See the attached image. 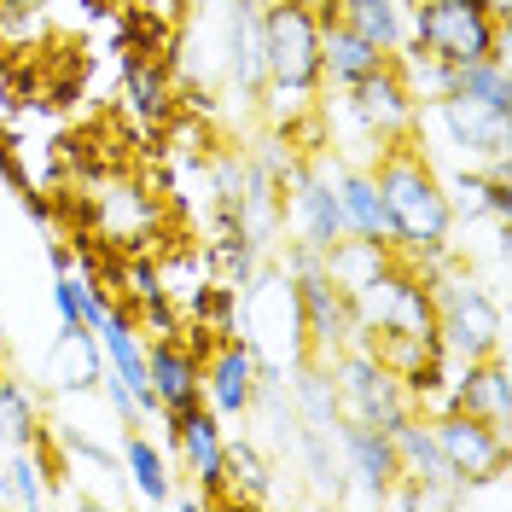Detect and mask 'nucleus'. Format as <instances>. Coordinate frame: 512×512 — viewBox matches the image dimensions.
I'll list each match as a JSON object with an SVG mask.
<instances>
[{
	"instance_id": "412c9836",
	"label": "nucleus",
	"mask_w": 512,
	"mask_h": 512,
	"mask_svg": "<svg viewBox=\"0 0 512 512\" xmlns=\"http://www.w3.org/2000/svg\"><path fill=\"white\" fill-rule=\"evenodd\" d=\"M338 18L355 35H367L384 59L408 41V0H338Z\"/></svg>"
},
{
	"instance_id": "7ed1b4c3",
	"label": "nucleus",
	"mask_w": 512,
	"mask_h": 512,
	"mask_svg": "<svg viewBox=\"0 0 512 512\" xmlns=\"http://www.w3.org/2000/svg\"><path fill=\"white\" fill-rule=\"evenodd\" d=\"M431 303H437V344L448 361H483V355H501L507 344V315H501V291L483 286L478 268H460L448 262L431 280Z\"/></svg>"
},
{
	"instance_id": "2f4dec72",
	"label": "nucleus",
	"mask_w": 512,
	"mask_h": 512,
	"mask_svg": "<svg viewBox=\"0 0 512 512\" xmlns=\"http://www.w3.org/2000/svg\"><path fill=\"white\" fill-rule=\"evenodd\" d=\"M408 6H425V0H408Z\"/></svg>"
},
{
	"instance_id": "9d476101",
	"label": "nucleus",
	"mask_w": 512,
	"mask_h": 512,
	"mask_svg": "<svg viewBox=\"0 0 512 512\" xmlns=\"http://www.w3.org/2000/svg\"><path fill=\"white\" fill-rule=\"evenodd\" d=\"M344 94H350V117L367 128V140H373V146L414 140L419 105L408 99V88H402V76H396V64H390V59H384L373 76H361L355 88H344Z\"/></svg>"
},
{
	"instance_id": "ddd939ff",
	"label": "nucleus",
	"mask_w": 512,
	"mask_h": 512,
	"mask_svg": "<svg viewBox=\"0 0 512 512\" xmlns=\"http://www.w3.org/2000/svg\"><path fill=\"white\" fill-rule=\"evenodd\" d=\"M123 105L146 134H163V123L181 111V88L169 76V59H134V53H123Z\"/></svg>"
},
{
	"instance_id": "6e6552de",
	"label": "nucleus",
	"mask_w": 512,
	"mask_h": 512,
	"mask_svg": "<svg viewBox=\"0 0 512 512\" xmlns=\"http://www.w3.org/2000/svg\"><path fill=\"white\" fill-rule=\"evenodd\" d=\"M256 384H262V361L245 338H216L210 355L198 361V396L216 419H251Z\"/></svg>"
},
{
	"instance_id": "2eb2a0df",
	"label": "nucleus",
	"mask_w": 512,
	"mask_h": 512,
	"mask_svg": "<svg viewBox=\"0 0 512 512\" xmlns=\"http://www.w3.org/2000/svg\"><path fill=\"white\" fill-rule=\"evenodd\" d=\"M448 390H454V408L489 419V425H507L512 414V384H507V361L501 355H483V361H454L448 367Z\"/></svg>"
},
{
	"instance_id": "473e14b6",
	"label": "nucleus",
	"mask_w": 512,
	"mask_h": 512,
	"mask_svg": "<svg viewBox=\"0 0 512 512\" xmlns=\"http://www.w3.org/2000/svg\"><path fill=\"white\" fill-rule=\"evenodd\" d=\"M0 332H6V320H0Z\"/></svg>"
},
{
	"instance_id": "c756f323",
	"label": "nucleus",
	"mask_w": 512,
	"mask_h": 512,
	"mask_svg": "<svg viewBox=\"0 0 512 512\" xmlns=\"http://www.w3.org/2000/svg\"><path fill=\"white\" fill-rule=\"evenodd\" d=\"M0 6H47V0H0Z\"/></svg>"
},
{
	"instance_id": "0eeeda50",
	"label": "nucleus",
	"mask_w": 512,
	"mask_h": 512,
	"mask_svg": "<svg viewBox=\"0 0 512 512\" xmlns=\"http://www.w3.org/2000/svg\"><path fill=\"white\" fill-rule=\"evenodd\" d=\"M431 431H437V448H443L448 472L460 483L507 478V425H489L466 408H448V414L431 419Z\"/></svg>"
},
{
	"instance_id": "1a4fd4ad",
	"label": "nucleus",
	"mask_w": 512,
	"mask_h": 512,
	"mask_svg": "<svg viewBox=\"0 0 512 512\" xmlns=\"http://www.w3.org/2000/svg\"><path fill=\"white\" fill-rule=\"evenodd\" d=\"M297 291V315H303V344H309V361H332L338 350H350L355 344V303L344 286H332V274L320 268V274H303V280H291Z\"/></svg>"
},
{
	"instance_id": "a211bd4d",
	"label": "nucleus",
	"mask_w": 512,
	"mask_h": 512,
	"mask_svg": "<svg viewBox=\"0 0 512 512\" xmlns=\"http://www.w3.org/2000/svg\"><path fill=\"white\" fill-rule=\"evenodd\" d=\"M117 466H123V483L134 489V501L146 507H169V489H175V472H169V454H163L146 431H123V448H117Z\"/></svg>"
},
{
	"instance_id": "9b49d317",
	"label": "nucleus",
	"mask_w": 512,
	"mask_h": 512,
	"mask_svg": "<svg viewBox=\"0 0 512 512\" xmlns=\"http://www.w3.org/2000/svg\"><path fill=\"white\" fill-rule=\"evenodd\" d=\"M338 472L355 483L350 501L384 507V489L402 478L396 448H390V431H373V425H338Z\"/></svg>"
},
{
	"instance_id": "c85d7f7f",
	"label": "nucleus",
	"mask_w": 512,
	"mask_h": 512,
	"mask_svg": "<svg viewBox=\"0 0 512 512\" xmlns=\"http://www.w3.org/2000/svg\"><path fill=\"white\" fill-rule=\"evenodd\" d=\"M478 6L495 18V24H507V18H512V0H478Z\"/></svg>"
},
{
	"instance_id": "aec40b11",
	"label": "nucleus",
	"mask_w": 512,
	"mask_h": 512,
	"mask_svg": "<svg viewBox=\"0 0 512 512\" xmlns=\"http://www.w3.org/2000/svg\"><path fill=\"white\" fill-rule=\"evenodd\" d=\"M390 448H396V466H402V478L414 483H443V489H454V472H448L443 448H437V431H431V419L425 414H408L396 431H390Z\"/></svg>"
},
{
	"instance_id": "f257e3e1",
	"label": "nucleus",
	"mask_w": 512,
	"mask_h": 512,
	"mask_svg": "<svg viewBox=\"0 0 512 512\" xmlns=\"http://www.w3.org/2000/svg\"><path fill=\"white\" fill-rule=\"evenodd\" d=\"M373 181L384 192V210H390V251L402 256L408 268H419L425 280L454 262V210H448L443 192V169L419 152L414 140H390L379 146L373 163Z\"/></svg>"
},
{
	"instance_id": "5701e85b",
	"label": "nucleus",
	"mask_w": 512,
	"mask_h": 512,
	"mask_svg": "<svg viewBox=\"0 0 512 512\" xmlns=\"http://www.w3.org/2000/svg\"><path fill=\"white\" fill-rule=\"evenodd\" d=\"M111 303L117 297L99 286L94 274H76V268H59L53 274V315H59V326H94Z\"/></svg>"
},
{
	"instance_id": "f03ea898",
	"label": "nucleus",
	"mask_w": 512,
	"mask_h": 512,
	"mask_svg": "<svg viewBox=\"0 0 512 512\" xmlns=\"http://www.w3.org/2000/svg\"><path fill=\"white\" fill-rule=\"evenodd\" d=\"M262 53H268V82L262 94L274 111V128L309 117L320 82V24L303 0H262Z\"/></svg>"
},
{
	"instance_id": "4be33fe9",
	"label": "nucleus",
	"mask_w": 512,
	"mask_h": 512,
	"mask_svg": "<svg viewBox=\"0 0 512 512\" xmlns=\"http://www.w3.org/2000/svg\"><path fill=\"white\" fill-rule=\"evenodd\" d=\"M274 478H280V466L256 437H227V489H233V501H268Z\"/></svg>"
},
{
	"instance_id": "39448f33",
	"label": "nucleus",
	"mask_w": 512,
	"mask_h": 512,
	"mask_svg": "<svg viewBox=\"0 0 512 512\" xmlns=\"http://www.w3.org/2000/svg\"><path fill=\"white\" fill-rule=\"evenodd\" d=\"M326 373H332V396H338V419L344 425H373V431H396L402 419L414 414V396H408V384L396 379L384 361L350 344V350H338L326 361Z\"/></svg>"
},
{
	"instance_id": "bb28decb",
	"label": "nucleus",
	"mask_w": 512,
	"mask_h": 512,
	"mask_svg": "<svg viewBox=\"0 0 512 512\" xmlns=\"http://www.w3.org/2000/svg\"><path fill=\"white\" fill-rule=\"evenodd\" d=\"M94 390L105 396V402H111V414H117V425H140V419H146V402H140V396H134V390H128V384L117 379V373H111V367L99 373V384H94Z\"/></svg>"
},
{
	"instance_id": "a878e982",
	"label": "nucleus",
	"mask_w": 512,
	"mask_h": 512,
	"mask_svg": "<svg viewBox=\"0 0 512 512\" xmlns=\"http://www.w3.org/2000/svg\"><path fill=\"white\" fill-rule=\"evenodd\" d=\"M0 425H6V437H12V443H35V437L47 431L35 390L24 379H12V373H0Z\"/></svg>"
},
{
	"instance_id": "423d86ee",
	"label": "nucleus",
	"mask_w": 512,
	"mask_h": 512,
	"mask_svg": "<svg viewBox=\"0 0 512 512\" xmlns=\"http://www.w3.org/2000/svg\"><path fill=\"white\" fill-rule=\"evenodd\" d=\"M163 425H169V443L181 454V472L210 495V507H239L227 489V419H216L204 402H192L181 414H163Z\"/></svg>"
},
{
	"instance_id": "4468645a",
	"label": "nucleus",
	"mask_w": 512,
	"mask_h": 512,
	"mask_svg": "<svg viewBox=\"0 0 512 512\" xmlns=\"http://www.w3.org/2000/svg\"><path fill=\"white\" fill-rule=\"evenodd\" d=\"M146 379H152V396H158V414H181L198 396V350L187 338H146Z\"/></svg>"
},
{
	"instance_id": "20e7f679",
	"label": "nucleus",
	"mask_w": 512,
	"mask_h": 512,
	"mask_svg": "<svg viewBox=\"0 0 512 512\" xmlns=\"http://www.w3.org/2000/svg\"><path fill=\"white\" fill-rule=\"evenodd\" d=\"M408 41L437 53L443 64H472V59H507L512 35L495 24L478 0H425L408 6Z\"/></svg>"
},
{
	"instance_id": "393cba45",
	"label": "nucleus",
	"mask_w": 512,
	"mask_h": 512,
	"mask_svg": "<svg viewBox=\"0 0 512 512\" xmlns=\"http://www.w3.org/2000/svg\"><path fill=\"white\" fill-rule=\"evenodd\" d=\"M454 94H460V99H478V105H489V111H507V117H512V76H507V59L454 64Z\"/></svg>"
},
{
	"instance_id": "f8f14e48",
	"label": "nucleus",
	"mask_w": 512,
	"mask_h": 512,
	"mask_svg": "<svg viewBox=\"0 0 512 512\" xmlns=\"http://www.w3.org/2000/svg\"><path fill=\"white\" fill-rule=\"evenodd\" d=\"M222 70L239 99H256L268 82L262 53V0H227V35H222Z\"/></svg>"
},
{
	"instance_id": "b1692460",
	"label": "nucleus",
	"mask_w": 512,
	"mask_h": 512,
	"mask_svg": "<svg viewBox=\"0 0 512 512\" xmlns=\"http://www.w3.org/2000/svg\"><path fill=\"white\" fill-rule=\"evenodd\" d=\"M390 245H379V239H338V245H326V274H332V286H344V291H361L373 274H379L384 262H390Z\"/></svg>"
},
{
	"instance_id": "7c9ffc66",
	"label": "nucleus",
	"mask_w": 512,
	"mask_h": 512,
	"mask_svg": "<svg viewBox=\"0 0 512 512\" xmlns=\"http://www.w3.org/2000/svg\"><path fill=\"white\" fill-rule=\"evenodd\" d=\"M0 448H12V437H6V425H0Z\"/></svg>"
},
{
	"instance_id": "f3484780",
	"label": "nucleus",
	"mask_w": 512,
	"mask_h": 512,
	"mask_svg": "<svg viewBox=\"0 0 512 512\" xmlns=\"http://www.w3.org/2000/svg\"><path fill=\"white\" fill-rule=\"evenodd\" d=\"M384 64V53L367 41V35H355L344 18H332V24H320V82H332L338 94L355 88L361 76H373Z\"/></svg>"
},
{
	"instance_id": "dca6fc26",
	"label": "nucleus",
	"mask_w": 512,
	"mask_h": 512,
	"mask_svg": "<svg viewBox=\"0 0 512 512\" xmlns=\"http://www.w3.org/2000/svg\"><path fill=\"white\" fill-rule=\"evenodd\" d=\"M105 373V350H99L94 326H59L53 350H47V384L59 396H88Z\"/></svg>"
},
{
	"instance_id": "6ab92c4d",
	"label": "nucleus",
	"mask_w": 512,
	"mask_h": 512,
	"mask_svg": "<svg viewBox=\"0 0 512 512\" xmlns=\"http://www.w3.org/2000/svg\"><path fill=\"white\" fill-rule=\"evenodd\" d=\"M338 210H344V233L350 239H379L390 245V210H384V192L373 181V169H350L338 175Z\"/></svg>"
},
{
	"instance_id": "cd10ccee",
	"label": "nucleus",
	"mask_w": 512,
	"mask_h": 512,
	"mask_svg": "<svg viewBox=\"0 0 512 512\" xmlns=\"http://www.w3.org/2000/svg\"><path fill=\"white\" fill-rule=\"evenodd\" d=\"M47 262H53V274H59V268H70V262H76V251H70V245H53V239H47Z\"/></svg>"
}]
</instances>
